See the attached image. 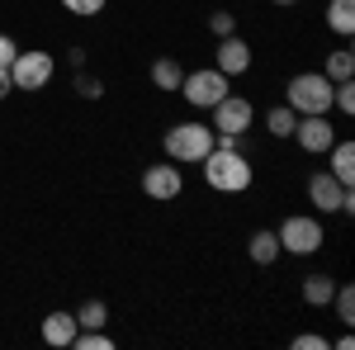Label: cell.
I'll list each match as a JSON object with an SVG mask.
<instances>
[{"instance_id":"1","label":"cell","mask_w":355,"mask_h":350,"mask_svg":"<svg viewBox=\"0 0 355 350\" xmlns=\"http://www.w3.org/2000/svg\"><path fill=\"white\" fill-rule=\"evenodd\" d=\"M199 166H204V185L218 189V194H246L251 180H256L251 157H246L242 147H214Z\"/></svg>"},{"instance_id":"2","label":"cell","mask_w":355,"mask_h":350,"mask_svg":"<svg viewBox=\"0 0 355 350\" xmlns=\"http://www.w3.org/2000/svg\"><path fill=\"white\" fill-rule=\"evenodd\" d=\"M162 147H166V157H171L175 166H199L209 152H214V128L199 123V119H185V123L166 128Z\"/></svg>"},{"instance_id":"3","label":"cell","mask_w":355,"mask_h":350,"mask_svg":"<svg viewBox=\"0 0 355 350\" xmlns=\"http://www.w3.org/2000/svg\"><path fill=\"white\" fill-rule=\"evenodd\" d=\"M284 105L294 114H331V81L322 71H299L284 85Z\"/></svg>"},{"instance_id":"4","label":"cell","mask_w":355,"mask_h":350,"mask_svg":"<svg viewBox=\"0 0 355 350\" xmlns=\"http://www.w3.org/2000/svg\"><path fill=\"white\" fill-rule=\"evenodd\" d=\"M275 237H279V251H289V256H318L322 242H327L322 222H318L313 213H289L279 227H275Z\"/></svg>"},{"instance_id":"5","label":"cell","mask_w":355,"mask_h":350,"mask_svg":"<svg viewBox=\"0 0 355 350\" xmlns=\"http://www.w3.org/2000/svg\"><path fill=\"white\" fill-rule=\"evenodd\" d=\"M53 76H57V57L43 53V48L15 53V62H10V81H15V90H43Z\"/></svg>"},{"instance_id":"6","label":"cell","mask_w":355,"mask_h":350,"mask_svg":"<svg viewBox=\"0 0 355 350\" xmlns=\"http://www.w3.org/2000/svg\"><path fill=\"white\" fill-rule=\"evenodd\" d=\"M232 90V76H223L218 67H199V71H185V81H180V95L190 100L194 109H214Z\"/></svg>"},{"instance_id":"7","label":"cell","mask_w":355,"mask_h":350,"mask_svg":"<svg viewBox=\"0 0 355 350\" xmlns=\"http://www.w3.org/2000/svg\"><path fill=\"white\" fill-rule=\"evenodd\" d=\"M308 204L318 209V213H355V194L331 170H318V175H308Z\"/></svg>"},{"instance_id":"8","label":"cell","mask_w":355,"mask_h":350,"mask_svg":"<svg viewBox=\"0 0 355 350\" xmlns=\"http://www.w3.org/2000/svg\"><path fill=\"white\" fill-rule=\"evenodd\" d=\"M251 123H256V105H251V100H246V95H232V90H227V95H223L218 105H214V123H209V128H214V133H251Z\"/></svg>"},{"instance_id":"9","label":"cell","mask_w":355,"mask_h":350,"mask_svg":"<svg viewBox=\"0 0 355 350\" xmlns=\"http://www.w3.org/2000/svg\"><path fill=\"white\" fill-rule=\"evenodd\" d=\"M180 189H185V175H180V166L171 161V157L142 170V194H147V199H157V204L180 199Z\"/></svg>"},{"instance_id":"10","label":"cell","mask_w":355,"mask_h":350,"mask_svg":"<svg viewBox=\"0 0 355 350\" xmlns=\"http://www.w3.org/2000/svg\"><path fill=\"white\" fill-rule=\"evenodd\" d=\"M294 142H299L308 157H327V147L336 142V128H331L327 114H299V123H294Z\"/></svg>"},{"instance_id":"11","label":"cell","mask_w":355,"mask_h":350,"mask_svg":"<svg viewBox=\"0 0 355 350\" xmlns=\"http://www.w3.org/2000/svg\"><path fill=\"white\" fill-rule=\"evenodd\" d=\"M214 67H218L223 76H242V71H251V48H246L237 33H227V38H218Z\"/></svg>"},{"instance_id":"12","label":"cell","mask_w":355,"mask_h":350,"mask_svg":"<svg viewBox=\"0 0 355 350\" xmlns=\"http://www.w3.org/2000/svg\"><path fill=\"white\" fill-rule=\"evenodd\" d=\"M76 331H81V326H76V313H62V308H57V313L43 317V341H48L53 350H71Z\"/></svg>"},{"instance_id":"13","label":"cell","mask_w":355,"mask_h":350,"mask_svg":"<svg viewBox=\"0 0 355 350\" xmlns=\"http://www.w3.org/2000/svg\"><path fill=\"white\" fill-rule=\"evenodd\" d=\"M327 157H331V175H336V180H341V185L351 189L355 185V142H346V137H336V142H331L327 147Z\"/></svg>"},{"instance_id":"14","label":"cell","mask_w":355,"mask_h":350,"mask_svg":"<svg viewBox=\"0 0 355 350\" xmlns=\"http://www.w3.org/2000/svg\"><path fill=\"white\" fill-rule=\"evenodd\" d=\"M246 256H251V265H275L284 251H279V237H275L270 227H261V232H251V242H246Z\"/></svg>"},{"instance_id":"15","label":"cell","mask_w":355,"mask_h":350,"mask_svg":"<svg viewBox=\"0 0 355 350\" xmlns=\"http://www.w3.org/2000/svg\"><path fill=\"white\" fill-rule=\"evenodd\" d=\"M180 81H185V67H180L175 57H157V62H152V85H157V90H171V95H175Z\"/></svg>"},{"instance_id":"16","label":"cell","mask_w":355,"mask_h":350,"mask_svg":"<svg viewBox=\"0 0 355 350\" xmlns=\"http://www.w3.org/2000/svg\"><path fill=\"white\" fill-rule=\"evenodd\" d=\"M327 28L351 38L355 33V0H327Z\"/></svg>"},{"instance_id":"17","label":"cell","mask_w":355,"mask_h":350,"mask_svg":"<svg viewBox=\"0 0 355 350\" xmlns=\"http://www.w3.org/2000/svg\"><path fill=\"white\" fill-rule=\"evenodd\" d=\"M331 294H336V279H331V274H308V279H303V303H308V308H327Z\"/></svg>"},{"instance_id":"18","label":"cell","mask_w":355,"mask_h":350,"mask_svg":"<svg viewBox=\"0 0 355 350\" xmlns=\"http://www.w3.org/2000/svg\"><path fill=\"white\" fill-rule=\"evenodd\" d=\"M294 123H299V114H294L289 105H275V109H266V133H270V137H279V142H284V137H294Z\"/></svg>"},{"instance_id":"19","label":"cell","mask_w":355,"mask_h":350,"mask_svg":"<svg viewBox=\"0 0 355 350\" xmlns=\"http://www.w3.org/2000/svg\"><path fill=\"white\" fill-rule=\"evenodd\" d=\"M327 81H351L355 76V53L351 48H336V53H327V71H322Z\"/></svg>"},{"instance_id":"20","label":"cell","mask_w":355,"mask_h":350,"mask_svg":"<svg viewBox=\"0 0 355 350\" xmlns=\"http://www.w3.org/2000/svg\"><path fill=\"white\" fill-rule=\"evenodd\" d=\"M105 322H110L105 298H85L81 308H76V326H105Z\"/></svg>"},{"instance_id":"21","label":"cell","mask_w":355,"mask_h":350,"mask_svg":"<svg viewBox=\"0 0 355 350\" xmlns=\"http://www.w3.org/2000/svg\"><path fill=\"white\" fill-rule=\"evenodd\" d=\"M331 308H336V317L351 326L355 322V289L351 284H336V294H331Z\"/></svg>"},{"instance_id":"22","label":"cell","mask_w":355,"mask_h":350,"mask_svg":"<svg viewBox=\"0 0 355 350\" xmlns=\"http://www.w3.org/2000/svg\"><path fill=\"white\" fill-rule=\"evenodd\" d=\"M209 33H214V38L237 33V15H232V10H214V15H209Z\"/></svg>"},{"instance_id":"23","label":"cell","mask_w":355,"mask_h":350,"mask_svg":"<svg viewBox=\"0 0 355 350\" xmlns=\"http://www.w3.org/2000/svg\"><path fill=\"white\" fill-rule=\"evenodd\" d=\"M76 95H81V100H100V95H105V81H100V76H90V71H76Z\"/></svg>"},{"instance_id":"24","label":"cell","mask_w":355,"mask_h":350,"mask_svg":"<svg viewBox=\"0 0 355 350\" xmlns=\"http://www.w3.org/2000/svg\"><path fill=\"white\" fill-rule=\"evenodd\" d=\"M105 5H110V0H62V10H71V15H81V19L105 15Z\"/></svg>"},{"instance_id":"25","label":"cell","mask_w":355,"mask_h":350,"mask_svg":"<svg viewBox=\"0 0 355 350\" xmlns=\"http://www.w3.org/2000/svg\"><path fill=\"white\" fill-rule=\"evenodd\" d=\"M331 341L327 336H318V331H299V336H294V350H327Z\"/></svg>"},{"instance_id":"26","label":"cell","mask_w":355,"mask_h":350,"mask_svg":"<svg viewBox=\"0 0 355 350\" xmlns=\"http://www.w3.org/2000/svg\"><path fill=\"white\" fill-rule=\"evenodd\" d=\"M15 53H19V43H15L10 33H0V71H10V62H15Z\"/></svg>"},{"instance_id":"27","label":"cell","mask_w":355,"mask_h":350,"mask_svg":"<svg viewBox=\"0 0 355 350\" xmlns=\"http://www.w3.org/2000/svg\"><path fill=\"white\" fill-rule=\"evenodd\" d=\"M67 62H71V67L81 71V67H85V48H71V53H67Z\"/></svg>"},{"instance_id":"28","label":"cell","mask_w":355,"mask_h":350,"mask_svg":"<svg viewBox=\"0 0 355 350\" xmlns=\"http://www.w3.org/2000/svg\"><path fill=\"white\" fill-rule=\"evenodd\" d=\"M10 90H15V81H10V71H0V100H5Z\"/></svg>"},{"instance_id":"29","label":"cell","mask_w":355,"mask_h":350,"mask_svg":"<svg viewBox=\"0 0 355 350\" xmlns=\"http://www.w3.org/2000/svg\"><path fill=\"white\" fill-rule=\"evenodd\" d=\"M270 5H299V0H270Z\"/></svg>"}]
</instances>
